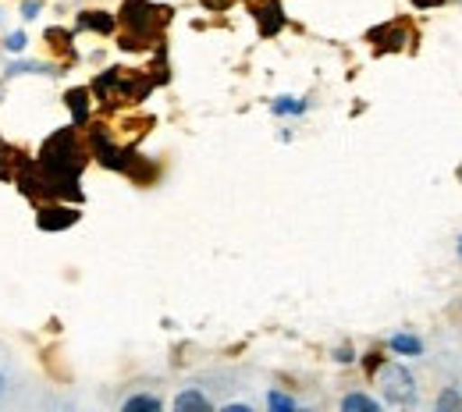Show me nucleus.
Wrapping results in <instances>:
<instances>
[{
  "label": "nucleus",
  "instance_id": "1",
  "mask_svg": "<svg viewBox=\"0 0 462 412\" xmlns=\"http://www.w3.org/2000/svg\"><path fill=\"white\" fill-rule=\"evenodd\" d=\"M82 168H86V150L71 128H60L58 135H51L43 142V150H40V171L43 175L60 178V181H79Z\"/></svg>",
  "mask_w": 462,
  "mask_h": 412
},
{
  "label": "nucleus",
  "instance_id": "2",
  "mask_svg": "<svg viewBox=\"0 0 462 412\" xmlns=\"http://www.w3.org/2000/svg\"><path fill=\"white\" fill-rule=\"evenodd\" d=\"M121 22L128 25V40H121V47H135V40H150L157 32V25L168 22V11L153 7L150 0H125L121 7Z\"/></svg>",
  "mask_w": 462,
  "mask_h": 412
},
{
  "label": "nucleus",
  "instance_id": "3",
  "mask_svg": "<svg viewBox=\"0 0 462 412\" xmlns=\"http://www.w3.org/2000/svg\"><path fill=\"white\" fill-rule=\"evenodd\" d=\"M381 391L392 406H409L416 398V384H412V373L402 366H384L381 370Z\"/></svg>",
  "mask_w": 462,
  "mask_h": 412
},
{
  "label": "nucleus",
  "instance_id": "4",
  "mask_svg": "<svg viewBox=\"0 0 462 412\" xmlns=\"http://www.w3.org/2000/svg\"><path fill=\"white\" fill-rule=\"evenodd\" d=\"M249 4H253V18H256V25H260L263 36H274V32L285 25L278 0H249Z\"/></svg>",
  "mask_w": 462,
  "mask_h": 412
},
{
  "label": "nucleus",
  "instance_id": "5",
  "mask_svg": "<svg viewBox=\"0 0 462 412\" xmlns=\"http://www.w3.org/2000/svg\"><path fill=\"white\" fill-rule=\"evenodd\" d=\"M75 221H79V210H71V206H43V210H40V217H36V224H40L43 232L71 228Z\"/></svg>",
  "mask_w": 462,
  "mask_h": 412
},
{
  "label": "nucleus",
  "instance_id": "6",
  "mask_svg": "<svg viewBox=\"0 0 462 412\" xmlns=\"http://www.w3.org/2000/svg\"><path fill=\"white\" fill-rule=\"evenodd\" d=\"M79 25L82 29H93V32H111L115 29V18L107 14V11H82V18H79Z\"/></svg>",
  "mask_w": 462,
  "mask_h": 412
},
{
  "label": "nucleus",
  "instance_id": "7",
  "mask_svg": "<svg viewBox=\"0 0 462 412\" xmlns=\"http://www.w3.org/2000/svg\"><path fill=\"white\" fill-rule=\"evenodd\" d=\"M64 100H68V107L75 114V124H86V118H89V93L86 89H71Z\"/></svg>",
  "mask_w": 462,
  "mask_h": 412
},
{
  "label": "nucleus",
  "instance_id": "8",
  "mask_svg": "<svg viewBox=\"0 0 462 412\" xmlns=\"http://www.w3.org/2000/svg\"><path fill=\"white\" fill-rule=\"evenodd\" d=\"M174 409L185 412V409H210V402L199 395V391H185V395H178L174 398Z\"/></svg>",
  "mask_w": 462,
  "mask_h": 412
},
{
  "label": "nucleus",
  "instance_id": "9",
  "mask_svg": "<svg viewBox=\"0 0 462 412\" xmlns=\"http://www.w3.org/2000/svg\"><path fill=\"white\" fill-rule=\"evenodd\" d=\"M392 349L402 355H420L423 352V342L412 338V334H395V338H392Z\"/></svg>",
  "mask_w": 462,
  "mask_h": 412
},
{
  "label": "nucleus",
  "instance_id": "10",
  "mask_svg": "<svg viewBox=\"0 0 462 412\" xmlns=\"http://www.w3.org/2000/svg\"><path fill=\"white\" fill-rule=\"evenodd\" d=\"M342 409L346 412H377V402L366 398V395H348L346 402H342Z\"/></svg>",
  "mask_w": 462,
  "mask_h": 412
},
{
  "label": "nucleus",
  "instance_id": "11",
  "mask_svg": "<svg viewBox=\"0 0 462 412\" xmlns=\"http://www.w3.org/2000/svg\"><path fill=\"white\" fill-rule=\"evenodd\" d=\"M306 111V104L302 100H295V96H282V100H274V114H302Z\"/></svg>",
  "mask_w": 462,
  "mask_h": 412
},
{
  "label": "nucleus",
  "instance_id": "12",
  "mask_svg": "<svg viewBox=\"0 0 462 412\" xmlns=\"http://www.w3.org/2000/svg\"><path fill=\"white\" fill-rule=\"evenodd\" d=\"M135 409L157 412V409H161V398H150V395H135V398H128V402H125V412H135Z\"/></svg>",
  "mask_w": 462,
  "mask_h": 412
},
{
  "label": "nucleus",
  "instance_id": "13",
  "mask_svg": "<svg viewBox=\"0 0 462 412\" xmlns=\"http://www.w3.org/2000/svg\"><path fill=\"white\" fill-rule=\"evenodd\" d=\"M4 47H7L11 54H22V50L29 47V40H25V32H22V29H14V32H7V40H4Z\"/></svg>",
  "mask_w": 462,
  "mask_h": 412
},
{
  "label": "nucleus",
  "instance_id": "14",
  "mask_svg": "<svg viewBox=\"0 0 462 412\" xmlns=\"http://www.w3.org/2000/svg\"><path fill=\"white\" fill-rule=\"evenodd\" d=\"M267 406H271V409H295V402H291V398H285V395H278V391L267 398Z\"/></svg>",
  "mask_w": 462,
  "mask_h": 412
},
{
  "label": "nucleus",
  "instance_id": "15",
  "mask_svg": "<svg viewBox=\"0 0 462 412\" xmlns=\"http://www.w3.org/2000/svg\"><path fill=\"white\" fill-rule=\"evenodd\" d=\"M36 11H40V0H25L22 14H25V18H36Z\"/></svg>",
  "mask_w": 462,
  "mask_h": 412
},
{
  "label": "nucleus",
  "instance_id": "16",
  "mask_svg": "<svg viewBox=\"0 0 462 412\" xmlns=\"http://www.w3.org/2000/svg\"><path fill=\"white\" fill-rule=\"evenodd\" d=\"M448 406L456 409L459 406V395H441V409H448Z\"/></svg>",
  "mask_w": 462,
  "mask_h": 412
},
{
  "label": "nucleus",
  "instance_id": "17",
  "mask_svg": "<svg viewBox=\"0 0 462 412\" xmlns=\"http://www.w3.org/2000/svg\"><path fill=\"white\" fill-rule=\"evenodd\" d=\"M203 4H207L210 11H225V7H228L231 0H203Z\"/></svg>",
  "mask_w": 462,
  "mask_h": 412
},
{
  "label": "nucleus",
  "instance_id": "18",
  "mask_svg": "<svg viewBox=\"0 0 462 412\" xmlns=\"http://www.w3.org/2000/svg\"><path fill=\"white\" fill-rule=\"evenodd\" d=\"M416 7H438V4H445V0H412Z\"/></svg>",
  "mask_w": 462,
  "mask_h": 412
},
{
  "label": "nucleus",
  "instance_id": "19",
  "mask_svg": "<svg viewBox=\"0 0 462 412\" xmlns=\"http://www.w3.org/2000/svg\"><path fill=\"white\" fill-rule=\"evenodd\" d=\"M4 391H7V377L0 373V398H4Z\"/></svg>",
  "mask_w": 462,
  "mask_h": 412
},
{
  "label": "nucleus",
  "instance_id": "20",
  "mask_svg": "<svg viewBox=\"0 0 462 412\" xmlns=\"http://www.w3.org/2000/svg\"><path fill=\"white\" fill-rule=\"evenodd\" d=\"M459 256H462V242H459Z\"/></svg>",
  "mask_w": 462,
  "mask_h": 412
}]
</instances>
